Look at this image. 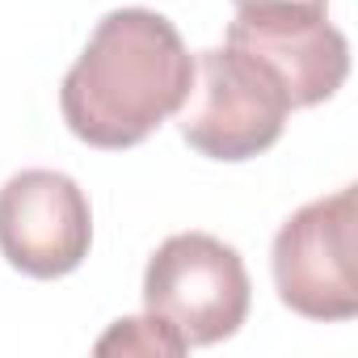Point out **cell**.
<instances>
[{"label": "cell", "instance_id": "1", "mask_svg": "<svg viewBox=\"0 0 358 358\" xmlns=\"http://www.w3.org/2000/svg\"><path fill=\"white\" fill-rule=\"evenodd\" d=\"M190 76L194 55L169 17L152 9H114L68 68L59 110L80 143L122 152L182 110Z\"/></svg>", "mask_w": 358, "mask_h": 358}, {"label": "cell", "instance_id": "2", "mask_svg": "<svg viewBox=\"0 0 358 358\" xmlns=\"http://www.w3.org/2000/svg\"><path fill=\"white\" fill-rule=\"evenodd\" d=\"M249 270L211 232H177L156 245L143 270V308L186 345H215L249 316Z\"/></svg>", "mask_w": 358, "mask_h": 358}, {"label": "cell", "instance_id": "3", "mask_svg": "<svg viewBox=\"0 0 358 358\" xmlns=\"http://www.w3.org/2000/svg\"><path fill=\"white\" fill-rule=\"evenodd\" d=\"M182 139L211 160H249L282 139L291 101L282 85L245 51H199L182 101Z\"/></svg>", "mask_w": 358, "mask_h": 358}, {"label": "cell", "instance_id": "4", "mask_svg": "<svg viewBox=\"0 0 358 358\" xmlns=\"http://www.w3.org/2000/svg\"><path fill=\"white\" fill-rule=\"evenodd\" d=\"M278 299L308 320L358 316V194L354 186L299 207L270 253Z\"/></svg>", "mask_w": 358, "mask_h": 358}, {"label": "cell", "instance_id": "5", "mask_svg": "<svg viewBox=\"0 0 358 358\" xmlns=\"http://www.w3.org/2000/svg\"><path fill=\"white\" fill-rule=\"evenodd\" d=\"M228 47L253 55L282 85L291 110L329 101L350 76V43L324 17V5H295V0L236 5Z\"/></svg>", "mask_w": 358, "mask_h": 358}, {"label": "cell", "instance_id": "6", "mask_svg": "<svg viewBox=\"0 0 358 358\" xmlns=\"http://www.w3.org/2000/svg\"><path fill=\"white\" fill-rule=\"evenodd\" d=\"M93 211L68 173L22 169L0 186V253L30 278H64L89 257Z\"/></svg>", "mask_w": 358, "mask_h": 358}, {"label": "cell", "instance_id": "7", "mask_svg": "<svg viewBox=\"0 0 358 358\" xmlns=\"http://www.w3.org/2000/svg\"><path fill=\"white\" fill-rule=\"evenodd\" d=\"M190 345L177 337L164 320H156L152 312L148 316H122V320H114V329L97 341V354H169V358H177V354H186Z\"/></svg>", "mask_w": 358, "mask_h": 358}, {"label": "cell", "instance_id": "8", "mask_svg": "<svg viewBox=\"0 0 358 358\" xmlns=\"http://www.w3.org/2000/svg\"><path fill=\"white\" fill-rule=\"evenodd\" d=\"M236 5H253V0H236ZM295 5H324V0H295Z\"/></svg>", "mask_w": 358, "mask_h": 358}]
</instances>
